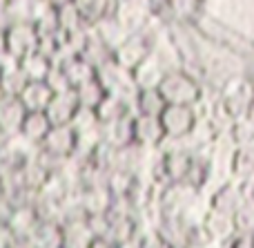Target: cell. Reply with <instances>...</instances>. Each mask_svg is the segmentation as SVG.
Instances as JSON below:
<instances>
[{
  "instance_id": "obj_1",
  "label": "cell",
  "mask_w": 254,
  "mask_h": 248,
  "mask_svg": "<svg viewBox=\"0 0 254 248\" xmlns=\"http://www.w3.org/2000/svg\"><path fill=\"white\" fill-rule=\"evenodd\" d=\"M158 94L163 96L165 105H188L194 107L203 98V85L194 79L190 72L183 70H167L158 85Z\"/></svg>"
},
{
  "instance_id": "obj_2",
  "label": "cell",
  "mask_w": 254,
  "mask_h": 248,
  "mask_svg": "<svg viewBox=\"0 0 254 248\" xmlns=\"http://www.w3.org/2000/svg\"><path fill=\"white\" fill-rule=\"evenodd\" d=\"M198 195L201 192L190 188L188 183H167L161 188L156 199V210L158 217L167 219H188L190 210L196 206Z\"/></svg>"
},
{
  "instance_id": "obj_3",
  "label": "cell",
  "mask_w": 254,
  "mask_h": 248,
  "mask_svg": "<svg viewBox=\"0 0 254 248\" xmlns=\"http://www.w3.org/2000/svg\"><path fill=\"white\" fill-rule=\"evenodd\" d=\"M219 103L223 107V112L228 114L230 121H237L246 116V110L254 98V89L248 76H230L228 81H223L219 92Z\"/></svg>"
},
{
  "instance_id": "obj_4",
  "label": "cell",
  "mask_w": 254,
  "mask_h": 248,
  "mask_svg": "<svg viewBox=\"0 0 254 248\" xmlns=\"http://www.w3.org/2000/svg\"><path fill=\"white\" fill-rule=\"evenodd\" d=\"M152 52H154V38L143 29V31H138V34H129L123 43L112 52V63L119 65L121 70L131 72Z\"/></svg>"
},
{
  "instance_id": "obj_5",
  "label": "cell",
  "mask_w": 254,
  "mask_h": 248,
  "mask_svg": "<svg viewBox=\"0 0 254 248\" xmlns=\"http://www.w3.org/2000/svg\"><path fill=\"white\" fill-rule=\"evenodd\" d=\"M112 16L127 34H138L152 18V0H119Z\"/></svg>"
},
{
  "instance_id": "obj_6",
  "label": "cell",
  "mask_w": 254,
  "mask_h": 248,
  "mask_svg": "<svg viewBox=\"0 0 254 248\" xmlns=\"http://www.w3.org/2000/svg\"><path fill=\"white\" fill-rule=\"evenodd\" d=\"M4 47L7 54L16 61H22L29 54H36L38 49V31L31 22H13L4 31Z\"/></svg>"
},
{
  "instance_id": "obj_7",
  "label": "cell",
  "mask_w": 254,
  "mask_h": 248,
  "mask_svg": "<svg viewBox=\"0 0 254 248\" xmlns=\"http://www.w3.org/2000/svg\"><path fill=\"white\" fill-rule=\"evenodd\" d=\"M158 121H161L165 137L185 139L196 123V114L188 105H165V110L158 114Z\"/></svg>"
},
{
  "instance_id": "obj_8",
  "label": "cell",
  "mask_w": 254,
  "mask_h": 248,
  "mask_svg": "<svg viewBox=\"0 0 254 248\" xmlns=\"http://www.w3.org/2000/svg\"><path fill=\"white\" fill-rule=\"evenodd\" d=\"M40 152L54 159H69L76 150V132L69 125H52L45 139L38 143Z\"/></svg>"
},
{
  "instance_id": "obj_9",
  "label": "cell",
  "mask_w": 254,
  "mask_h": 248,
  "mask_svg": "<svg viewBox=\"0 0 254 248\" xmlns=\"http://www.w3.org/2000/svg\"><path fill=\"white\" fill-rule=\"evenodd\" d=\"M165 74L167 67L163 65V58L156 52H152L143 63H138L131 70V79H134L136 89H156Z\"/></svg>"
},
{
  "instance_id": "obj_10",
  "label": "cell",
  "mask_w": 254,
  "mask_h": 248,
  "mask_svg": "<svg viewBox=\"0 0 254 248\" xmlns=\"http://www.w3.org/2000/svg\"><path fill=\"white\" fill-rule=\"evenodd\" d=\"M38 224H40V217L34 206H16V208H11L4 226L11 231V235L18 242H29V237L34 235Z\"/></svg>"
},
{
  "instance_id": "obj_11",
  "label": "cell",
  "mask_w": 254,
  "mask_h": 248,
  "mask_svg": "<svg viewBox=\"0 0 254 248\" xmlns=\"http://www.w3.org/2000/svg\"><path fill=\"white\" fill-rule=\"evenodd\" d=\"M131 128H134V143L140 146V148H145V150H156V146L161 143V139L165 137L158 116L134 114Z\"/></svg>"
},
{
  "instance_id": "obj_12",
  "label": "cell",
  "mask_w": 254,
  "mask_h": 248,
  "mask_svg": "<svg viewBox=\"0 0 254 248\" xmlns=\"http://www.w3.org/2000/svg\"><path fill=\"white\" fill-rule=\"evenodd\" d=\"M29 81L25 79L20 70V61L11 58L9 54L0 56V89L4 96H20V92L25 89V85Z\"/></svg>"
},
{
  "instance_id": "obj_13",
  "label": "cell",
  "mask_w": 254,
  "mask_h": 248,
  "mask_svg": "<svg viewBox=\"0 0 254 248\" xmlns=\"http://www.w3.org/2000/svg\"><path fill=\"white\" fill-rule=\"evenodd\" d=\"M76 110H78V98H76L74 89H69L65 94H54L49 105L45 107V116L52 125H69Z\"/></svg>"
},
{
  "instance_id": "obj_14",
  "label": "cell",
  "mask_w": 254,
  "mask_h": 248,
  "mask_svg": "<svg viewBox=\"0 0 254 248\" xmlns=\"http://www.w3.org/2000/svg\"><path fill=\"white\" fill-rule=\"evenodd\" d=\"M131 121H134V114L101 125L103 143H107V146L114 148V150H121V148H125V146H131V143H134V128H131Z\"/></svg>"
},
{
  "instance_id": "obj_15",
  "label": "cell",
  "mask_w": 254,
  "mask_h": 248,
  "mask_svg": "<svg viewBox=\"0 0 254 248\" xmlns=\"http://www.w3.org/2000/svg\"><path fill=\"white\" fill-rule=\"evenodd\" d=\"M243 206L241 192H239L237 181H225L212 192L210 197V210H216V213H223L232 217L239 208Z\"/></svg>"
},
{
  "instance_id": "obj_16",
  "label": "cell",
  "mask_w": 254,
  "mask_h": 248,
  "mask_svg": "<svg viewBox=\"0 0 254 248\" xmlns=\"http://www.w3.org/2000/svg\"><path fill=\"white\" fill-rule=\"evenodd\" d=\"M25 114H27V110L18 96L0 98V130H2L7 137H13V134L20 132Z\"/></svg>"
},
{
  "instance_id": "obj_17",
  "label": "cell",
  "mask_w": 254,
  "mask_h": 248,
  "mask_svg": "<svg viewBox=\"0 0 254 248\" xmlns=\"http://www.w3.org/2000/svg\"><path fill=\"white\" fill-rule=\"evenodd\" d=\"M78 201L83 210L89 215H107L112 208V192L105 186H94V188H80L78 190Z\"/></svg>"
},
{
  "instance_id": "obj_18",
  "label": "cell",
  "mask_w": 254,
  "mask_h": 248,
  "mask_svg": "<svg viewBox=\"0 0 254 248\" xmlns=\"http://www.w3.org/2000/svg\"><path fill=\"white\" fill-rule=\"evenodd\" d=\"M203 228L207 231L212 242H230L234 237V226H232V217L223 213H216V210L207 208L201 217Z\"/></svg>"
},
{
  "instance_id": "obj_19",
  "label": "cell",
  "mask_w": 254,
  "mask_h": 248,
  "mask_svg": "<svg viewBox=\"0 0 254 248\" xmlns=\"http://www.w3.org/2000/svg\"><path fill=\"white\" fill-rule=\"evenodd\" d=\"M147 152L145 148L136 146H125L121 150H116V157H114V170H123V172H129V174H138L140 170L145 168L147 164Z\"/></svg>"
},
{
  "instance_id": "obj_20",
  "label": "cell",
  "mask_w": 254,
  "mask_h": 248,
  "mask_svg": "<svg viewBox=\"0 0 254 248\" xmlns=\"http://www.w3.org/2000/svg\"><path fill=\"white\" fill-rule=\"evenodd\" d=\"M80 58L87 61L94 70H101L103 65L112 61V49L98 38L96 34L92 31V27H87V38H85L83 45V52H80Z\"/></svg>"
},
{
  "instance_id": "obj_21",
  "label": "cell",
  "mask_w": 254,
  "mask_h": 248,
  "mask_svg": "<svg viewBox=\"0 0 254 248\" xmlns=\"http://www.w3.org/2000/svg\"><path fill=\"white\" fill-rule=\"evenodd\" d=\"M158 157H161L165 181L167 183H183L185 174H188V168H190V161H192V155H190V152H172V155H158Z\"/></svg>"
},
{
  "instance_id": "obj_22",
  "label": "cell",
  "mask_w": 254,
  "mask_h": 248,
  "mask_svg": "<svg viewBox=\"0 0 254 248\" xmlns=\"http://www.w3.org/2000/svg\"><path fill=\"white\" fill-rule=\"evenodd\" d=\"M52 96H54L52 89L45 85V81H40V83H27L18 98H20V103L25 105L27 112H45Z\"/></svg>"
},
{
  "instance_id": "obj_23",
  "label": "cell",
  "mask_w": 254,
  "mask_h": 248,
  "mask_svg": "<svg viewBox=\"0 0 254 248\" xmlns=\"http://www.w3.org/2000/svg\"><path fill=\"white\" fill-rule=\"evenodd\" d=\"M134 110L131 105L125 101V98H119V96H112V94H105L101 103L96 107V116H98V123L105 125V123H112L116 119H123V116H131Z\"/></svg>"
},
{
  "instance_id": "obj_24",
  "label": "cell",
  "mask_w": 254,
  "mask_h": 248,
  "mask_svg": "<svg viewBox=\"0 0 254 248\" xmlns=\"http://www.w3.org/2000/svg\"><path fill=\"white\" fill-rule=\"evenodd\" d=\"M92 31L103 40V43L107 45V47L112 49V52H114V49L119 47L121 43H123L127 36H129V34H127V31L123 29V27H121L119 22L114 20V16H112V13H110V16H105V18H101L98 22H94V25H92Z\"/></svg>"
},
{
  "instance_id": "obj_25",
  "label": "cell",
  "mask_w": 254,
  "mask_h": 248,
  "mask_svg": "<svg viewBox=\"0 0 254 248\" xmlns=\"http://www.w3.org/2000/svg\"><path fill=\"white\" fill-rule=\"evenodd\" d=\"M230 174L234 181L254 177V146L252 148H234L230 157Z\"/></svg>"
},
{
  "instance_id": "obj_26",
  "label": "cell",
  "mask_w": 254,
  "mask_h": 248,
  "mask_svg": "<svg viewBox=\"0 0 254 248\" xmlns=\"http://www.w3.org/2000/svg\"><path fill=\"white\" fill-rule=\"evenodd\" d=\"M31 248H61L63 228L58 222H40L34 235L29 237Z\"/></svg>"
},
{
  "instance_id": "obj_27",
  "label": "cell",
  "mask_w": 254,
  "mask_h": 248,
  "mask_svg": "<svg viewBox=\"0 0 254 248\" xmlns=\"http://www.w3.org/2000/svg\"><path fill=\"white\" fill-rule=\"evenodd\" d=\"M49 128H52V123H49V119L45 116V112H27L18 134H22L27 141L38 146V143L45 139V134L49 132Z\"/></svg>"
},
{
  "instance_id": "obj_28",
  "label": "cell",
  "mask_w": 254,
  "mask_h": 248,
  "mask_svg": "<svg viewBox=\"0 0 254 248\" xmlns=\"http://www.w3.org/2000/svg\"><path fill=\"white\" fill-rule=\"evenodd\" d=\"M61 70L65 72L67 83H69L71 89H76V87H80V85H85V83L96 79V70H94L87 61H83L80 56H74L71 61H67Z\"/></svg>"
},
{
  "instance_id": "obj_29",
  "label": "cell",
  "mask_w": 254,
  "mask_h": 248,
  "mask_svg": "<svg viewBox=\"0 0 254 248\" xmlns=\"http://www.w3.org/2000/svg\"><path fill=\"white\" fill-rule=\"evenodd\" d=\"M134 114L143 116H158L165 110V101L158 94V89H138L134 96Z\"/></svg>"
},
{
  "instance_id": "obj_30",
  "label": "cell",
  "mask_w": 254,
  "mask_h": 248,
  "mask_svg": "<svg viewBox=\"0 0 254 248\" xmlns=\"http://www.w3.org/2000/svg\"><path fill=\"white\" fill-rule=\"evenodd\" d=\"M63 228V244L61 248H89L94 242L92 233L87 231L85 222H71V224H61Z\"/></svg>"
},
{
  "instance_id": "obj_31",
  "label": "cell",
  "mask_w": 254,
  "mask_h": 248,
  "mask_svg": "<svg viewBox=\"0 0 254 248\" xmlns=\"http://www.w3.org/2000/svg\"><path fill=\"white\" fill-rule=\"evenodd\" d=\"M20 70H22V74H25V79L29 81V83H40V81L47 79L49 70H52V61L45 58L43 54L36 52V54H29L27 58H22Z\"/></svg>"
},
{
  "instance_id": "obj_32",
  "label": "cell",
  "mask_w": 254,
  "mask_h": 248,
  "mask_svg": "<svg viewBox=\"0 0 254 248\" xmlns=\"http://www.w3.org/2000/svg\"><path fill=\"white\" fill-rule=\"evenodd\" d=\"M71 4L80 11V16H83L87 27H92L94 22H98L101 18L112 13V9H110L112 0H71Z\"/></svg>"
},
{
  "instance_id": "obj_33",
  "label": "cell",
  "mask_w": 254,
  "mask_h": 248,
  "mask_svg": "<svg viewBox=\"0 0 254 248\" xmlns=\"http://www.w3.org/2000/svg\"><path fill=\"white\" fill-rule=\"evenodd\" d=\"M228 139L234 148H252L254 146V125L246 119H237L225 128Z\"/></svg>"
},
{
  "instance_id": "obj_34",
  "label": "cell",
  "mask_w": 254,
  "mask_h": 248,
  "mask_svg": "<svg viewBox=\"0 0 254 248\" xmlns=\"http://www.w3.org/2000/svg\"><path fill=\"white\" fill-rule=\"evenodd\" d=\"M56 20H58V31L61 34H74V31L87 27L83 16H80V11L74 4H65V7L56 9Z\"/></svg>"
},
{
  "instance_id": "obj_35",
  "label": "cell",
  "mask_w": 254,
  "mask_h": 248,
  "mask_svg": "<svg viewBox=\"0 0 254 248\" xmlns=\"http://www.w3.org/2000/svg\"><path fill=\"white\" fill-rule=\"evenodd\" d=\"M74 94H76V98H78L80 107H92V110H96L98 103L105 98V89H103V85L98 83V79H94V81H89V83L76 87Z\"/></svg>"
},
{
  "instance_id": "obj_36",
  "label": "cell",
  "mask_w": 254,
  "mask_h": 248,
  "mask_svg": "<svg viewBox=\"0 0 254 248\" xmlns=\"http://www.w3.org/2000/svg\"><path fill=\"white\" fill-rule=\"evenodd\" d=\"M98 116H96V110H92V107H80L74 112V116H71L69 121V128L74 130L76 134H83V132H89V130L98 128Z\"/></svg>"
},
{
  "instance_id": "obj_37",
  "label": "cell",
  "mask_w": 254,
  "mask_h": 248,
  "mask_svg": "<svg viewBox=\"0 0 254 248\" xmlns=\"http://www.w3.org/2000/svg\"><path fill=\"white\" fill-rule=\"evenodd\" d=\"M232 226H234V235L250 237L254 233V206L243 204L241 208L232 215Z\"/></svg>"
},
{
  "instance_id": "obj_38",
  "label": "cell",
  "mask_w": 254,
  "mask_h": 248,
  "mask_svg": "<svg viewBox=\"0 0 254 248\" xmlns=\"http://www.w3.org/2000/svg\"><path fill=\"white\" fill-rule=\"evenodd\" d=\"M45 85L52 89V94H65L71 89L69 83H67L65 72H63L61 67H54V65H52V70H49L47 79H45Z\"/></svg>"
},
{
  "instance_id": "obj_39",
  "label": "cell",
  "mask_w": 254,
  "mask_h": 248,
  "mask_svg": "<svg viewBox=\"0 0 254 248\" xmlns=\"http://www.w3.org/2000/svg\"><path fill=\"white\" fill-rule=\"evenodd\" d=\"M239 192H241L243 204L254 206V177L252 179H243V181H237Z\"/></svg>"
},
{
  "instance_id": "obj_40",
  "label": "cell",
  "mask_w": 254,
  "mask_h": 248,
  "mask_svg": "<svg viewBox=\"0 0 254 248\" xmlns=\"http://www.w3.org/2000/svg\"><path fill=\"white\" fill-rule=\"evenodd\" d=\"M228 248H252V242H250V237H246V235H234L232 240L228 242Z\"/></svg>"
},
{
  "instance_id": "obj_41",
  "label": "cell",
  "mask_w": 254,
  "mask_h": 248,
  "mask_svg": "<svg viewBox=\"0 0 254 248\" xmlns=\"http://www.w3.org/2000/svg\"><path fill=\"white\" fill-rule=\"evenodd\" d=\"M89 248H116V246L107 240H94L92 244H89Z\"/></svg>"
},
{
  "instance_id": "obj_42",
  "label": "cell",
  "mask_w": 254,
  "mask_h": 248,
  "mask_svg": "<svg viewBox=\"0 0 254 248\" xmlns=\"http://www.w3.org/2000/svg\"><path fill=\"white\" fill-rule=\"evenodd\" d=\"M45 2L52 9H61V7H65V4H71V0H45Z\"/></svg>"
},
{
  "instance_id": "obj_43",
  "label": "cell",
  "mask_w": 254,
  "mask_h": 248,
  "mask_svg": "<svg viewBox=\"0 0 254 248\" xmlns=\"http://www.w3.org/2000/svg\"><path fill=\"white\" fill-rule=\"evenodd\" d=\"M246 121H250V123L254 125V98L250 101V105H248V110H246V116H243Z\"/></svg>"
},
{
  "instance_id": "obj_44",
  "label": "cell",
  "mask_w": 254,
  "mask_h": 248,
  "mask_svg": "<svg viewBox=\"0 0 254 248\" xmlns=\"http://www.w3.org/2000/svg\"><path fill=\"white\" fill-rule=\"evenodd\" d=\"M7 54V47H4V31H0V56Z\"/></svg>"
},
{
  "instance_id": "obj_45",
  "label": "cell",
  "mask_w": 254,
  "mask_h": 248,
  "mask_svg": "<svg viewBox=\"0 0 254 248\" xmlns=\"http://www.w3.org/2000/svg\"><path fill=\"white\" fill-rule=\"evenodd\" d=\"M11 248H31V244H29V242H16Z\"/></svg>"
},
{
  "instance_id": "obj_46",
  "label": "cell",
  "mask_w": 254,
  "mask_h": 248,
  "mask_svg": "<svg viewBox=\"0 0 254 248\" xmlns=\"http://www.w3.org/2000/svg\"><path fill=\"white\" fill-rule=\"evenodd\" d=\"M7 139H9V137L2 132V130H0V150H2V148H4V143H7Z\"/></svg>"
},
{
  "instance_id": "obj_47",
  "label": "cell",
  "mask_w": 254,
  "mask_h": 248,
  "mask_svg": "<svg viewBox=\"0 0 254 248\" xmlns=\"http://www.w3.org/2000/svg\"><path fill=\"white\" fill-rule=\"evenodd\" d=\"M116 248H140L136 242H127V244H121V246H116Z\"/></svg>"
},
{
  "instance_id": "obj_48",
  "label": "cell",
  "mask_w": 254,
  "mask_h": 248,
  "mask_svg": "<svg viewBox=\"0 0 254 248\" xmlns=\"http://www.w3.org/2000/svg\"><path fill=\"white\" fill-rule=\"evenodd\" d=\"M7 2H9V0H0V11H2V9L7 7Z\"/></svg>"
},
{
  "instance_id": "obj_49",
  "label": "cell",
  "mask_w": 254,
  "mask_h": 248,
  "mask_svg": "<svg viewBox=\"0 0 254 248\" xmlns=\"http://www.w3.org/2000/svg\"><path fill=\"white\" fill-rule=\"evenodd\" d=\"M250 242H252V248H254V233H252V235H250Z\"/></svg>"
},
{
  "instance_id": "obj_50",
  "label": "cell",
  "mask_w": 254,
  "mask_h": 248,
  "mask_svg": "<svg viewBox=\"0 0 254 248\" xmlns=\"http://www.w3.org/2000/svg\"><path fill=\"white\" fill-rule=\"evenodd\" d=\"M248 79H250V76H248ZM250 83H252V89H254V79H250Z\"/></svg>"
}]
</instances>
